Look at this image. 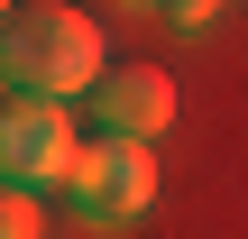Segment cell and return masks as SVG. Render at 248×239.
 I'll return each mask as SVG.
<instances>
[{"mask_svg": "<svg viewBox=\"0 0 248 239\" xmlns=\"http://www.w3.org/2000/svg\"><path fill=\"white\" fill-rule=\"evenodd\" d=\"M156 9H166V0H156Z\"/></svg>", "mask_w": 248, "mask_h": 239, "instance_id": "obj_7", "label": "cell"}, {"mask_svg": "<svg viewBox=\"0 0 248 239\" xmlns=\"http://www.w3.org/2000/svg\"><path fill=\"white\" fill-rule=\"evenodd\" d=\"M0 64H9V92H92L110 74V46H101V18L74 9V0H9V28H0Z\"/></svg>", "mask_w": 248, "mask_h": 239, "instance_id": "obj_1", "label": "cell"}, {"mask_svg": "<svg viewBox=\"0 0 248 239\" xmlns=\"http://www.w3.org/2000/svg\"><path fill=\"white\" fill-rule=\"evenodd\" d=\"M74 157H83L74 111L46 101V92H9V120H0V166H9V184L64 193V184H74Z\"/></svg>", "mask_w": 248, "mask_h": 239, "instance_id": "obj_3", "label": "cell"}, {"mask_svg": "<svg viewBox=\"0 0 248 239\" xmlns=\"http://www.w3.org/2000/svg\"><path fill=\"white\" fill-rule=\"evenodd\" d=\"M175 120V83L156 74V64H110L101 83H92V129H110V138H156Z\"/></svg>", "mask_w": 248, "mask_h": 239, "instance_id": "obj_4", "label": "cell"}, {"mask_svg": "<svg viewBox=\"0 0 248 239\" xmlns=\"http://www.w3.org/2000/svg\"><path fill=\"white\" fill-rule=\"evenodd\" d=\"M212 9H221V0H166V18H175V28H202Z\"/></svg>", "mask_w": 248, "mask_h": 239, "instance_id": "obj_6", "label": "cell"}, {"mask_svg": "<svg viewBox=\"0 0 248 239\" xmlns=\"http://www.w3.org/2000/svg\"><path fill=\"white\" fill-rule=\"evenodd\" d=\"M0 239H46V193L9 184V203H0Z\"/></svg>", "mask_w": 248, "mask_h": 239, "instance_id": "obj_5", "label": "cell"}, {"mask_svg": "<svg viewBox=\"0 0 248 239\" xmlns=\"http://www.w3.org/2000/svg\"><path fill=\"white\" fill-rule=\"evenodd\" d=\"M64 203H74L83 221H101V230L138 221V212L156 203V157H147V138H110V129H92V138H83V157H74Z\"/></svg>", "mask_w": 248, "mask_h": 239, "instance_id": "obj_2", "label": "cell"}]
</instances>
